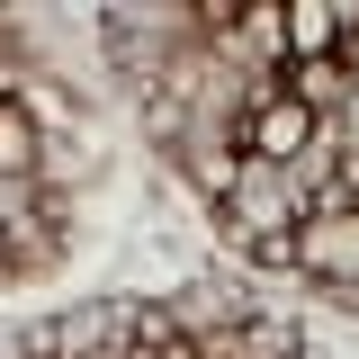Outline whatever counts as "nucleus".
I'll use <instances>...</instances> for the list:
<instances>
[{
    "label": "nucleus",
    "mask_w": 359,
    "mask_h": 359,
    "mask_svg": "<svg viewBox=\"0 0 359 359\" xmlns=\"http://www.w3.org/2000/svg\"><path fill=\"white\" fill-rule=\"evenodd\" d=\"M332 171H341V189H332V198H341V207H359V144L341 153V162H332Z\"/></svg>",
    "instance_id": "7"
},
{
    "label": "nucleus",
    "mask_w": 359,
    "mask_h": 359,
    "mask_svg": "<svg viewBox=\"0 0 359 359\" xmlns=\"http://www.w3.org/2000/svg\"><path fill=\"white\" fill-rule=\"evenodd\" d=\"M233 63H287V36H278V0H243L233 9V36H224Z\"/></svg>",
    "instance_id": "5"
},
{
    "label": "nucleus",
    "mask_w": 359,
    "mask_h": 359,
    "mask_svg": "<svg viewBox=\"0 0 359 359\" xmlns=\"http://www.w3.org/2000/svg\"><path fill=\"white\" fill-rule=\"evenodd\" d=\"M233 144L261 171H297V162H314V144H323V117H314L306 99H287L278 81H261L243 99V117H233Z\"/></svg>",
    "instance_id": "2"
},
{
    "label": "nucleus",
    "mask_w": 359,
    "mask_h": 359,
    "mask_svg": "<svg viewBox=\"0 0 359 359\" xmlns=\"http://www.w3.org/2000/svg\"><path fill=\"white\" fill-rule=\"evenodd\" d=\"M297 269L323 278V287H359V207H341V198L306 207V224H297Z\"/></svg>",
    "instance_id": "3"
},
{
    "label": "nucleus",
    "mask_w": 359,
    "mask_h": 359,
    "mask_svg": "<svg viewBox=\"0 0 359 359\" xmlns=\"http://www.w3.org/2000/svg\"><path fill=\"white\" fill-rule=\"evenodd\" d=\"M36 171V117L18 99H0V180H27Z\"/></svg>",
    "instance_id": "6"
},
{
    "label": "nucleus",
    "mask_w": 359,
    "mask_h": 359,
    "mask_svg": "<svg viewBox=\"0 0 359 359\" xmlns=\"http://www.w3.org/2000/svg\"><path fill=\"white\" fill-rule=\"evenodd\" d=\"M278 36H287V63H332L359 36V0H278Z\"/></svg>",
    "instance_id": "4"
},
{
    "label": "nucleus",
    "mask_w": 359,
    "mask_h": 359,
    "mask_svg": "<svg viewBox=\"0 0 359 359\" xmlns=\"http://www.w3.org/2000/svg\"><path fill=\"white\" fill-rule=\"evenodd\" d=\"M216 216H224V233L243 243V261L252 252H278V243H297V224H306V189L287 171H261V162H243V180L216 198Z\"/></svg>",
    "instance_id": "1"
}]
</instances>
